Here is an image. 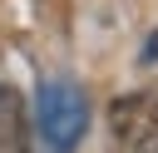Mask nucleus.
Here are the masks:
<instances>
[{
    "label": "nucleus",
    "instance_id": "f257e3e1",
    "mask_svg": "<svg viewBox=\"0 0 158 153\" xmlns=\"http://www.w3.org/2000/svg\"><path fill=\"white\" fill-rule=\"evenodd\" d=\"M35 114H40V133H44V143L54 153H74L79 148V138L89 128V99H84V89L74 79H59V74L44 79Z\"/></svg>",
    "mask_w": 158,
    "mask_h": 153
},
{
    "label": "nucleus",
    "instance_id": "f03ea898",
    "mask_svg": "<svg viewBox=\"0 0 158 153\" xmlns=\"http://www.w3.org/2000/svg\"><path fill=\"white\" fill-rule=\"evenodd\" d=\"M109 128L123 153H158V89H138L109 104Z\"/></svg>",
    "mask_w": 158,
    "mask_h": 153
},
{
    "label": "nucleus",
    "instance_id": "7ed1b4c3",
    "mask_svg": "<svg viewBox=\"0 0 158 153\" xmlns=\"http://www.w3.org/2000/svg\"><path fill=\"white\" fill-rule=\"evenodd\" d=\"M0 153H30V118L10 84H0Z\"/></svg>",
    "mask_w": 158,
    "mask_h": 153
}]
</instances>
